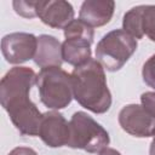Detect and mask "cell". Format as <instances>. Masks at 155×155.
I'll return each instance as SVG.
<instances>
[{"label": "cell", "instance_id": "obj_19", "mask_svg": "<svg viewBox=\"0 0 155 155\" xmlns=\"http://www.w3.org/2000/svg\"><path fill=\"white\" fill-rule=\"evenodd\" d=\"M98 155H121V153L114 148H105L102 151H99Z\"/></svg>", "mask_w": 155, "mask_h": 155}, {"label": "cell", "instance_id": "obj_16", "mask_svg": "<svg viewBox=\"0 0 155 155\" xmlns=\"http://www.w3.org/2000/svg\"><path fill=\"white\" fill-rule=\"evenodd\" d=\"M143 81L151 88L155 90V53L150 56L142 68Z\"/></svg>", "mask_w": 155, "mask_h": 155}, {"label": "cell", "instance_id": "obj_10", "mask_svg": "<svg viewBox=\"0 0 155 155\" xmlns=\"http://www.w3.org/2000/svg\"><path fill=\"white\" fill-rule=\"evenodd\" d=\"M73 5L65 0H45L38 1L36 16L47 27L54 29H64L74 21Z\"/></svg>", "mask_w": 155, "mask_h": 155}, {"label": "cell", "instance_id": "obj_2", "mask_svg": "<svg viewBox=\"0 0 155 155\" xmlns=\"http://www.w3.org/2000/svg\"><path fill=\"white\" fill-rule=\"evenodd\" d=\"M73 97L85 109L104 114L111 107V93L108 88L103 65L94 58L75 67L70 74Z\"/></svg>", "mask_w": 155, "mask_h": 155}, {"label": "cell", "instance_id": "obj_5", "mask_svg": "<svg viewBox=\"0 0 155 155\" xmlns=\"http://www.w3.org/2000/svg\"><path fill=\"white\" fill-rule=\"evenodd\" d=\"M138 42L124 29L107 33L96 46V58L108 71L120 70L137 51Z\"/></svg>", "mask_w": 155, "mask_h": 155}, {"label": "cell", "instance_id": "obj_3", "mask_svg": "<svg viewBox=\"0 0 155 155\" xmlns=\"http://www.w3.org/2000/svg\"><path fill=\"white\" fill-rule=\"evenodd\" d=\"M36 86L41 103L52 110L67 108L74 98L70 74L61 67L41 69L36 76Z\"/></svg>", "mask_w": 155, "mask_h": 155}, {"label": "cell", "instance_id": "obj_4", "mask_svg": "<svg viewBox=\"0 0 155 155\" xmlns=\"http://www.w3.org/2000/svg\"><path fill=\"white\" fill-rule=\"evenodd\" d=\"M68 147L96 154L108 148L110 137L107 130L85 111L73 114L70 121Z\"/></svg>", "mask_w": 155, "mask_h": 155}, {"label": "cell", "instance_id": "obj_6", "mask_svg": "<svg viewBox=\"0 0 155 155\" xmlns=\"http://www.w3.org/2000/svg\"><path fill=\"white\" fill-rule=\"evenodd\" d=\"M38 48V36L30 33L16 31L1 39V52L10 64H22L34 59Z\"/></svg>", "mask_w": 155, "mask_h": 155}, {"label": "cell", "instance_id": "obj_8", "mask_svg": "<svg viewBox=\"0 0 155 155\" xmlns=\"http://www.w3.org/2000/svg\"><path fill=\"white\" fill-rule=\"evenodd\" d=\"M121 128L137 138L153 137L155 133V119L150 116L139 104H127L119 113Z\"/></svg>", "mask_w": 155, "mask_h": 155}, {"label": "cell", "instance_id": "obj_11", "mask_svg": "<svg viewBox=\"0 0 155 155\" xmlns=\"http://www.w3.org/2000/svg\"><path fill=\"white\" fill-rule=\"evenodd\" d=\"M114 10L113 0H86L80 6L79 19L92 28L103 27L113 18Z\"/></svg>", "mask_w": 155, "mask_h": 155}, {"label": "cell", "instance_id": "obj_17", "mask_svg": "<svg viewBox=\"0 0 155 155\" xmlns=\"http://www.w3.org/2000/svg\"><path fill=\"white\" fill-rule=\"evenodd\" d=\"M140 105L145 111L155 119V91H148L140 94Z\"/></svg>", "mask_w": 155, "mask_h": 155}, {"label": "cell", "instance_id": "obj_18", "mask_svg": "<svg viewBox=\"0 0 155 155\" xmlns=\"http://www.w3.org/2000/svg\"><path fill=\"white\" fill-rule=\"evenodd\" d=\"M7 155H38V153L29 147H16Z\"/></svg>", "mask_w": 155, "mask_h": 155}, {"label": "cell", "instance_id": "obj_20", "mask_svg": "<svg viewBox=\"0 0 155 155\" xmlns=\"http://www.w3.org/2000/svg\"><path fill=\"white\" fill-rule=\"evenodd\" d=\"M149 155H155V133L153 136V140H151L150 147H149Z\"/></svg>", "mask_w": 155, "mask_h": 155}, {"label": "cell", "instance_id": "obj_9", "mask_svg": "<svg viewBox=\"0 0 155 155\" xmlns=\"http://www.w3.org/2000/svg\"><path fill=\"white\" fill-rule=\"evenodd\" d=\"M70 134L69 122L57 110L42 114L39 127V137L50 148H59L68 144Z\"/></svg>", "mask_w": 155, "mask_h": 155}, {"label": "cell", "instance_id": "obj_15", "mask_svg": "<svg viewBox=\"0 0 155 155\" xmlns=\"http://www.w3.org/2000/svg\"><path fill=\"white\" fill-rule=\"evenodd\" d=\"M36 4L38 1H24V0H16L12 2L13 10L17 15L24 18H34L36 16Z\"/></svg>", "mask_w": 155, "mask_h": 155}, {"label": "cell", "instance_id": "obj_7", "mask_svg": "<svg viewBox=\"0 0 155 155\" xmlns=\"http://www.w3.org/2000/svg\"><path fill=\"white\" fill-rule=\"evenodd\" d=\"M122 29L136 40L145 35L155 42V5H138L130 8L124 15Z\"/></svg>", "mask_w": 155, "mask_h": 155}, {"label": "cell", "instance_id": "obj_12", "mask_svg": "<svg viewBox=\"0 0 155 155\" xmlns=\"http://www.w3.org/2000/svg\"><path fill=\"white\" fill-rule=\"evenodd\" d=\"M34 63L41 68L61 67L62 59V44L57 38L48 34H41L38 36V48L34 56Z\"/></svg>", "mask_w": 155, "mask_h": 155}, {"label": "cell", "instance_id": "obj_1", "mask_svg": "<svg viewBox=\"0 0 155 155\" xmlns=\"http://www.w3.org/2000/svg\"><path fill=\"white\" fill-rule=\"evenodd\" d=\"M35 71L29 67L11 68L0 81V103L8 114L11 122L23 136L35 137L42 114L29 98L31 87L36 84Z\"/></svg>", "mask_w": 155, "mask_h": 155}, {"label": "cell", "instance_id": "obj_14", "mask_svg": "<svg viewBox=\"0 0 155 155\" xmlns=\"http://www.w3.org/2000/svg\"><path fill=\"white\" fill-rule=\"evenodd\" d=\"M64 38H70V36H81V38H86L90 40H93L94 38V31L93 28L87 25L86 23H84L80 19H74L71 21L64 29Z\"/></svg>", "mask_w": 155, "mask_h": 155}, {"label": "cell", "instance_id": "obj_13", "mask_svg": "<svg viewBox=\"0 0 155 155\" xmlns=\"http://www.w3.org/2000/svg\"><path fill=\"white\" fill-rule=\"evenodd\" d=\"M93 40L81 38V36H70L65 38L62 44V59L63 62L79 67L91 59V45Z\"/></svg>", "mask_w": 155, "mask_h": 155}]
</instances>
